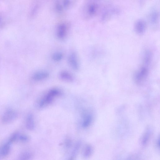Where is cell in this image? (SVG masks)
<instances>
[{
  "instance_id": "cb8c5ba5",
  "label": "cell",
  "mask_w": 160,
  "mask_h": 160,
  "mask_svg": "<svg viewBox=\"0 0 160 160\" xmlns=\"http://www.w3.org/2000/svg\"><path fill=\"white\" fill-rule=\"evenodd\" d=\"M156 145L158 148H159L160 147V138L159 137L158 138H157L156 141Z\"/></svg>"
},
{
  "instance_id": "5b68a950",
  "label": "cell",
  "mask_w": 160,
  "mask_h": 160,
  "mask_svg": "<svg viewBox=\"0 0 160 160\" xmlns=\"http://www.w3.org/2000/svg\"><path fill=\"white\" fill-rule=\"evenodd\" d=\"M18 116V113L16 111L13 109L8 108L3 114L1 120L4 123H8L15 120Z\"/></svg>"
},
{
  "instance_id": "8992f818",
  "label": "cell",
  "mask_w": 160,
  "mask_h": 160,
  "mask_svg": "<svg viewBox=\"0 0 160 160\" xmlns=\"http://www.w3.org/2000/svg\"><path fill=\"white\" fill-rule=\"evenodd\" d=\"M69 67L73 70L78 71L80 68V65L77 53L75 51H71L69 54L67 58Z\"/></svg>"
},
{
  "instance_id": "e0dca14e",
  "label": "cell",
  "mask_w": 160,
  "mask_h": 160,
  "mask_svg": "<svg viewBox=\"0 0 160 160\" xmlns=\"http://www.w3.org/2000/svg\"><path fill=\"white\" fill-rule=\"evenodd\" d=\"M93 148L92 146L89 144L86 145L83 151V155L85 158H87L90 157L93 152Z\"/></svg>"
},
{
  "instance_id": "4fadbf2b",
  "label": "cell",
  "mask_w": 160,
  "mask_h": 160,
  "mask_svg": "<svg viewBox=\"0 0 160 160\" xmlns=\"http://www.w3.org/2000/svg\"><path fill=\"white\" fill-rule=\"evenodd\" d=\"M152 133V129L150 127H148L145 130L141 139V144L145 146L148 142Z\"/></svg>"
},
{
  "instance_id": "603a6c76",
  "label": "cell",
  "mask_w": 160,
  "mask_h": 160,
  "mask_svg": "<svg viewBox=\"0 0 160 160\" xmlns=\"http://www.w3.org/2000/svg\"><path fill=\"white\" fill-rule=\"evenodd\" d=\"M64 142L65 147L67 149L69 148L72 145V141L70 138H66Z\"/></svg>"
},
{
  "instance_id": "7a4b0ae2",
  "label": "cell",
  "mask_w": 160,
  "mask_h": 160,
  "mask_svg": "<svg viewBox=\"0 0 160 160\" xmlns=\"http://www.w3.org/2000/svg\"><path fill=\"white\" fill-rule=\"evenodd\" d=\"M149 72V67L142 65L133 74L134 82L138 85L143 84L147 79Z\"/></svg>"
},
{
  "instance_id": "44dd1931",
  "label": "cell",
  "mask_w": 160,
  "mask_h": 160,
  "mask_svg": "<svg viewBox=\"0 0 160 160\" xmlns=\"http://www.w3.org/2000/svg\"><path fill=\"white\" fill-rule=\"evenodd\" d=\"M19 134V133L17 132L13 133L10 136L7 141L12 144L13 142L18 140Z\"/></svg>"
},
{
  "instance_id": "2e32d148",
  "label": "cell",
  "mask_w": 160,
  "mask_h": 160,
  "mask_svg": "<svg viewBox=\"0 0 160 160\" xmlns=\"http://www.w3.org/2000/svg\"><path fill=\"white\" fill-rule=\"evenodd\" d=\"M64 57L63 53L59 51L54 52L51 55L52 60L54 62H59L61 61Z\"/></svg>"
},
{
  "instance_id": "9c48e42d",
  "label": "cell",
  "mask_w": 160,
  "mask_h": 160,
  "mask_svg": "<svg viewBox=\"0 0 160 160\" xmlns=\"http://www.w3.org/2000/svg\"><path fill=\"white\" fill-rule=\"evenodd\" d=\"M50 76L49 72L45 70H40L35 72L32 75V79L36 82L42 81L48 79Z\"/></svg>"
},
{
  "instance_id": "8fae6325",
  "label": "cell",
  "mask_w": 160,
  "mask_h": 160,
  "mask_svg": "<svg viewBox=\"0 0 160 160\" xmlns=\"http://www.w3.org/2000/svg\"><path fill=\"white\" fill-rule=\"evenodd\" d=\"M93 116L90 112L84 114L82 117L81 125L84 128L88 127L92 124L93 120Z\"/></svg>"
},
{
  "instance_id": "30bf717a",
  "label": "cell",
  "mask_w": 160,
  "mask_h": 160,
  "mask_svg": "<svg viewBox=\"0 0 160 160\" xmlns=\"http://www.w3.org/2000/svg\"><path fill=\"white\" fill-rule=\"evenodd\" d=\"M152 55L151 51L148 50H144L142 56V65L149 67L152 62Z\"/></svg>"
},
{
  "instance_id": "3957f363",
  "label": "cell",
  "mask_w": 160,
  "mask_h": 160,
  "mask_svg": "<svg viewBox=\"0 0 160 160\" xmlns=\"http://www.w3.org/2000/svg\"><path fill=\"white\" fill-rule=\"evenodd\" d=\"M72 0H56L54 4V10L59 14H62L68 10L71 7Z\"/></svg>"
},
{
  "instance_id": "ac0fdd59",
  "label": "cell",
  "mask_w": 160,
  "mask_h": 160,
  "mask_svg": "<svg viewBox=\"0 0 160 160\" xmlns=\"http://www.w3.org/2000/svg\"><path fill=\"white\" fill-rule=\"evenodd\" d=\"M158 12L156 11H153L150 16V22L152 25L155 26L158 24L159 20V16Z\"/></svg>"
},
{
  "instance_id": "6da1fadb",
  "label": "cell",
  "mask_w": 160,
  "mask_h": 160,
  "mask_svg": "<svg viewBox=\"0 0 160 160\" xmlns=\"http://www.w3.org/2000/svg\"><path fill=\"white\" fill-rule=\"evenodd\" d=\"M62 94L59 89L54 88L49 89L40 100L37 104L39 108H42L51 103L56 98Z\"/></svg>"
},
{
  "instance_id": "5bb4252c",
  "label": "cell",
  "mask_w": 160,
  "mask_h": 160,
  "mask_svg": "<svg viewBox=\"0 0 160 160\" xmlns=\"http://www.w3.org/2000/svg\"><path fill=\"white\" fill-rule=\"evenodd\" d=\"M26 128L29 130H32L35 128V122L33 115L31 113L28 114L26 119Z\"/></svg>"
},
{
  "instance_id": "d6986e66",
  "label": "cell",
  "mask_w": 160,
  "mask_h": 160,
  "mask_svg": "<svg viewBox=\"0 0 160 160\" xmlns=\"http://www.w3.org/2000/svg\"><path fill=\"white\" fill-rule=\"evenodd\" d=\"M81 143L80 141H78L75 144L70 156V160L73 159L76 157L80 148Z\"/></svg>"
},
{
  "instance_id": "ba28073f",
  "label": "cell",
  "mask_w": 160,
  "mask_h": 160,
  "mask_svg": "<svg viewBox=\"0 0 160 160\" xmlns=\"http://www.w3.org/2000/svg\"><path fill=\"white\" fill-rule=\"evenodd\" d=\"M146 23L142 19H138L135 23L134 30L136 33L138 35L143 34L146 31Z\"/></svg>"
},
{
  "instance_id": "9a60e30c",
  "label": "cell",
  "mask_w": 160,
  "mask_h": 160,
  "mask_svg": "<svg viewBox=\"0 0 160 160\" xmlns=\"http://www.w3.org/2000/svg\"><path fill=\"white\" fill-rule=\"evenodd\" d=\"M11 144L7 141L0 148V157H4L9 153Z\"/></svg>"
},
{
  "instance_id": "7c38bea8",
  "label": "cell",
  "mask_w": 160,
  "mask_h": 160,
  "mask_svg": "<svg viewBox=\"0 0 160 160\" xmlns=\"http://www.w3.org/2000/svg\"><path fill=\"white\" fill-rule=\"evenodd\" d=\"M59 78L62 80L68 82H72L74 79L73 75L67 70H62L59 74Z\"/></svg>"
},
{
  "instance_id": "7402d4cb",
  "label": "cell",
  "mask_w": 160,
  "mask_h": 160,
  "mask_svg": "<svg viewBox=\"0 0 160 160\" xmlns=\"http://www.w3.org/2000/svg\"><path fill=\"white\" fill-rule=\"evenodd\" d=\"M29 139V137L27 135L19 134L18 137V141L25 142H28Z\"/></svg>"
},
{
  "instance_id": "ffe728a7",
  "label": "cell",
  "mask_w": 160,
  "mask_h": 160,
  "mask_svg": "<svg viewBox=\"0 0 160 160\" xmlns=\"http://www.w3.org/2000/svg\"><path fill=\"white\" fill-rule=\"evenodd\" d=\"M32 153L28 151H24L21 153L18 157L19 160H28L32 158Z\"/></svg>"
},
{
  "instance_id": "52a82bcc",
  "label": "cell",
  "mask_w": 160,
  "mask_h": 160,
  "mask_svg": "<svg viewBox=\"0 0 160 160\" xmlns=\"http://www.w3.org/2000/svg\"><path fill=\"white\" fill-rule=\"evenodd\" d=\"M68 28V25L66 22H61L58 25L56 29V35L58 39L63 40L66 38Z\"/></svg>"
},
{
  "instance_id": "277c9868",
  "label": "cell",
  "mask_w": 160,
  "mask_h": 160,
  "mask_svg": "<svg viewBox=\"0 0 160 160\" xmlns=\"http://www.w3.org/2000/svg\"><path fill=\"white\" fill-rule=\"evenodd\" d=\"M98 8L97 5L94 3L85 5L82 10V16L86 19L93 17L97 12Z\"/></svg>"
}]
</instances>
